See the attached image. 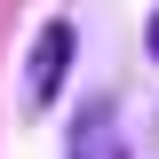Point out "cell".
<instances>
[{"label":"cell","mask_w":159,"mask_h":159,"mask_svg":"<svg viewBox=\"0 0 159 159\" xmlns=\"http://www.w3.org/2000/svg\"><path fill=\"white\" fill-rule=\"evenodd\" d=\"M64 72H72V24L48 16V24H40V40H32V64H24V96H32V103H56Z\"/></svg>","instance_id":"1"},{"label":"cell","mask_w":159,"mask_h":159,"mask_svg":"<svg viewBox=\"0 0 159 159\" xmlns=\"http://www.w3.org/2000/svg\"><path fill=\"white\" fill-rule=\"evenodd\" d=\"M72 159H127V143H119V127H111V103H88L80 111V127H72Z\"/></svg>","instance_id":"2"},{"label":"cell","mask_w":159,"mask_h":159,"mask_svg":"<svg viewBox=\"0 0 159 159\" xmlns=\"http://www.w3.org/2000/svg\"><path fill=\"white\" fill-rule=\"evenodd\" d=\"M151 56H159V16H151Z\"/></svg>","instance_id":"3"}]
</instances>
